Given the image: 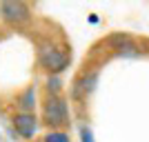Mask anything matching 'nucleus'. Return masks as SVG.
I'll list each match as a JSON object with an SVG mask.
<instances>
[{"instance_id": "obj_6", "label": "nucleus", "mask_w": 149, "mask_h": 142, "mask_svg": "<svg viewBox=\"0 0 149 142\" xmlns=\"http://www.w3.org/2000/svg\"><path fill=\"white\" fill-rule=\"evenodd\" d=\"M16 107H18L20 113H33V109H36V87L31 85L25 91H20L18 98H16Z\"/></svg>"}, {"instance_id": "obj_9", "label": "nucleus", "mask_w": 149, "mask_h": 142, "mask_svg": "<svg viewBox=\"0 0 149 142\" xmlns=\"http://www.w3.org/2000/svg\"><path fill=\"white\" fill-rule=\"evenodd\" d=\"M80 138H82V142H93L91 129H87V127H82V129H80Z\"/></svg>"}, {"instance_id": "obj_3", "label": "nucleus", "mask_w": 149, "mask_h": 142, "mask_svg": "<svg viewBox=\"0 0 149 142\" xmlns=\"http://www.w3.org/2000/svg\"><path fill=\"white\" fill-rule=\"evenodd\" d=\"M0 18L11 27H22L31 20V9L20 0H5L0 2Z\"/></svg>"}, {"instance_id": "obj_8", "label": "nucleus", "mask_w": 149, "mask_h": 142, "mask_svg": "<svg viewBox=\"0 0 149 142\" xmlns=\"http://www.w3.org/2000/svg\"><path fill=\"white\" fill-rule=\"evenodd\" d=\"M45 142H71L67 131H49L45 136Z\"/></svg>"}, {"instance_id": "obj_1", "label": "nucleus", "mask_w": 149, "mask_h": 142, "mask_svg": "<svg viewBox=\"0 0 149 142\" xmlns=\"http://www.w3.org/2000/svg\"><path fill=\"white\" fill-rule=\"evenodd\" d=\"M42 124L51 131H62L69 124V105L62 96H49L42 98Z\"/></svg>"}, {"instance_id": "obj_2", "label": "nucleus", "mask_w": 149, "mask_h": 142, "mask_svg": "<svg viewBox=\"0 0 149 142\" xmlns=\"http://www.w3.org/2000/svg\"><path fill=\"white\" fill-rule=\"evenodd\" d=\"M38 62L40 67L47 71L49 76H58L60 71L69 67L71 62V51H65V49H58L54 44H45L38 49Z\"/></svg>"}, {"instance_id": "obj_7", "label": "nucleus", "mask_w": 149, "mask_h": 142, "mask_svg": "<svg viewBox=\"0 0 149 142\" xmlns=\"http://www.w3.org/2000/svg\"><path fill=\"white\" fill-rule=\"evenodd\" d=\"M60 91H62L60 76H49L47 82H45V93H49V96H60Z\"/></svg>"}, {"instance_id": "obj_4", "label": "nucleus", "mask_w": 149, "mask_h": 142, "mask_svg": "<svg viewBox=\"0 0 149 142\" xmlns=\"http://www.w3.org/2000/svg\"><path fill=\"white\" fill-rule=\"evenodd\" d=\"M11 124H13V129H16V133H18L20 138H33V133L38 131L36 113H20V111L13 113Z\"/></svg>"}, {"instance_id": "obj_5", "label": "nucleus", "mask_w": 149, "mask_h": 142, "mask_svg": "<svg viewBox=\"0 0 149 142\" xmlns=\"http://www.w3.org/2000/svg\"><path fill=\"white\" fill-rule=\"evenodd\" d=\"M96 82H98V71L82 73L80 78H76L74 85H71V98H74V100H85L89 93L93 91Z\"/></svg>"}]
</instances>
